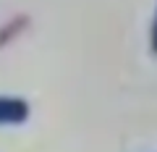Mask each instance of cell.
Instances as JSON below:
<instances>
[{
    "mask_svg": "<svg viewBox=\"0 0 157 152\" xmlns=\"http://www.w3.org/2000/svg\"><path fill=\"white\" fill-rule=\"evenodd\" d=\"M152 50L157 55V13H155V24H152Z\"/></svg>",
    "mask_w": 157,
    "mask_h": 152,
    "instance_id": "7a4b0ae2",
    "label": "cell"
},
{
    "mask_svg": "<svg viewBox=\"0 0 157 152\" xmlns=\"http://www.w3.org/2000/svg\"><path fill=\"white\" fill-rule=\"evenodd\" d=\"M29 118V105L21 97H0V126L24 123Z\"/></svg>",
    "mask_w": 157,
    "mask_h": 152,
    "instance_id": "6da1fadb",
    "label": "cell"
}]
</instances>
